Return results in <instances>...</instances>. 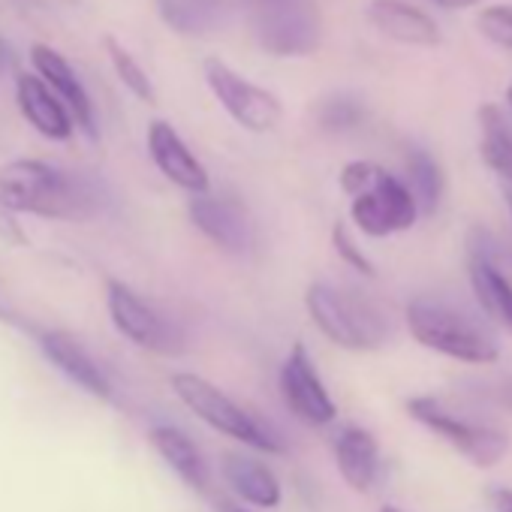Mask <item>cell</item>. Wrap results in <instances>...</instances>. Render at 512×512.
<instances>
[{
	"label": "cell",
	"mask_w": 512,
	"mask_h": 512,
	"mask_svg": "<svg viewBox=\"0 0 512 512\" xmlns=\"http://www.w3.org/2000/svg\"><path fill=\"white\" fill-rule=\"evenodd\" d=\"M407 329L410 335L449 359L467 362V365H491L500 356L494 332L467 308L437 299V296H419L407 305Z\"/></svg>",
	"instance_id": "2"
},
{
	"label": "cell",
	"mask_w": 512,
	"mask_h": 512,
	"mask_svg": "<svg viewBox=\"0 0 512 512\" xmlns=\"http://www.w3.org/2000/svg\"><path fill=\"white\" fill-rule=\"evenodd\" d=\"M148 151L154 166L163 172V178H169L175 187L202 196L211 187L208 169L202 166V160L187 148V142L178 136V130L166 121H154L148 127Z\"/></svg>",
	"instance_id": "13"
},
{
	"label": "cell",
	"mask_w": 512,
	"mask_h": 512,
	"mask_svg": "<svg viewBox=\"0 0 512 512\" xmlns=\"http://www.w3.org/2000/svg\"><path fill=\"white\" fill-rule=\"evenodd\" d=\"M503 196H506V205H509V214H512V187H503Z\"/></svg>",
	"instance_id": "30"
},
{
	"label": "cell",
	"mask_w": 512,
	"mask_h": 512,
	"mask_svg": "<svg viewBox=\"0 0 512 512\" xmlns=\"http://www.w3.org/2000/svg\"><path fill=\"white\" fill-rule=\"evenodd\" d=\"M220 473H223V482H226L247 506H256V509H278L281 500H284V488H281L278 473H275L269 464L256 461V458H250V455H238V452L223 455Z\"/></svg>",
	"instance_id": "18"
},
{
	"label": "cell",
	"mask_w": 512,
	"mask_h": 512,
	"mask_svg": "<svg viewBox=\"0 0 512 512\" xmlns=\"http://www.w3.org/2000/svg\"><path fill=\"white\" fill-rule=\"evenodd\" d=\"M491 497H494V503H497L500 512H512V491L509 488H497Z\"/></svg>",
	"instance_id": "29"
},
{
	"label": "cell",
	"mask_w": 512,
	"mask_h": 512,
	"mask_svg": "<svg viewBox=\"0 0 512 512\" xmlns=\"http://www.w3.org/2000/svg\"><path fill=\"white\" fill-rule=\"evenodd\" d=\"M31 61L37 67V76L52 88V94L67 106V112L73 115V121L94 139L97 136V121H94V106L91 97L85 91V85L79 82L76 70L70 67V61L55 52L52 46H34L31 49Z\"/></svg>",
	"instance_id": "14"
},
{
	"label": "cell",
	"mask_w": 512,
	"mask_h": 512,
	"mask_svg": "<svg viewBox=\"0 0 512 512\" xmlns=\"http://www.w3.org/2000/svg\"><path fill=\"white\" fill-rule=\"evenodd\" d=\"M281 398L290 413L311 428H323L338 416V404L332 401L305 344H293L290 356L281 365Z\"/></svg>",
	"instance_id": "10"
},
{
	"label": "cell",
	"mask_w": 512,
	"mask_h": 512,
	"mask_svg": "<svg viewBox=\"0 0 512 512\" xmlns=\"http://www.w3.org/2000/svg\"><path fill=\"white\" fill-rule=\"evenodd\" d=\"M160 13L175 31L199 37L223 22V0H160Z\"/></svg>",
	"instance_id": "22"
},
{
	"label": "cell",
	"mask_w": 512,
	"mask_h": 512,
	"mask_svg": "<svg viewBox=\"0 0 512 512\" xmlns=\"http://www.w3.org/2000/svg\"><path fill=\"white\" fill-rule=\"evenodd\" d=\"M187 211L193 226L226 253L244 256L256 244V226L250 211L229 196H211V193L193 196Z\"/></svg>",
	"instance_id": "11"
},
{
	"label": "cell",
	"mask_w": 512,
	"mask_h": 512,
	"mask_svg": "<svg viewBox=\"0 0 512 512\" xmlns=\"http://www.w3.org/2000/svg\"><path fill=\"white\" fill-rule=\"evenodd\" d=\"M106 311L112 326L139 350L157 353V356H181L184 353V332L181 326L166 317L154 302L139 296L124 281L106 284Z\"/></svg>",
	"instance_id": "8"
},
{
	"label": "cell",
	"mask_w": 512,
	"mask_h": 512,
	"mask_svg": "<svg viewBox=\"0 0 512 512\" xmlns=\"http://www.w3.org/2000/svg\"><path fill=\"white\" fill-rule=\"evenodd\" d=\"M16 103L25 115V121L46 139L52 142H67L76 130L73 115L67 112V106L52 94V88L40 79V76H28L22 73L16 82Z\"/></svg>",
	"instance_id": "17"
},
{
	"label": "cell",
	"mask_w": 512,
	"mask_h": 512,
	"mask_svg": "<svg viewBox=\"0 0 512 512\" xmlns=\"http://www.w3.org/2000/svg\"><path fill=\"white\" fill-rule=\"evenodd\" d=\"M250 25L260 49L281 58L311 55L323 43L317 0H250Z\"/></svg>",
	"instance_id": "6"
},
{
	"label": "cell",
	"mask_w": 512,
	"mask_h": 512,
	"mask_svg": "<svg viewBox=\"0 0 512 512\" xmlns=\"http://www.w3.org/2000/svg\"><path fill=\"white\" fill-rule=\"evenodd\" d=\"M467 278H470L473 296H476L479 308L488 314V320H494L497 326H503L512 335V281L500 272L491 250L479 238L470 241Z\"/></svg>",
	"instance_id": "15"
},
{
	"label": "cell",
	"mask_w": 512,
	"mask_h": 512,
	"mask_svg": "<svg viewBox=\"0 0 512 512\" xmlns=\"http://www.w3.org/2000/svg\"><path fill=\"white\" fill-rule=\"evenodd\" d=\"M332 244H335V253L341 256V260H344L350 269H356L359 275L374 278V263H371L368 256L359 250V244L353 241V235L347 232V226H344V223H335V229H332Z\"/></svg>",
	"instance_id": "26"
},
{
	"label": "cell",
	"mask_w": 512,
	"mask_h": 512,
	"mask_svg": "<svg viewBox=\"0 0 512 512\" xmlns=\"http://www.w3.org/2000/svg\"><path fill=\"white\" fill-rule=\"evenodd\" d=\"M320 118H323V127H329V130H347L362 121V106L347 97H338L323 109Z\"/></svg>",
	"instance_id": "27"
},
{
	"label": "cell",
	"mask_w": 512,
	"mask_h": 512,
	"mask_svg": "<svg viewBox=\"0 0 512 512\" xmlns=\"http://www.w3.org/2000/svg\"><path fill=\"white\" fill-rule=\"evenodd\" d=\"M106 52H109V61H112L118 79L124 82V88H130L142 103H154L157 100L154 97V85H151L148 73L142 70V64L121 43H115V40H106Z\"/></svg>",
	"instance_id": "24"
},
{
	"label": "cell",
	"mask_w": 512,
	"mask_h": 512,
	"mask_svg": "<svg viewBox=\"0 0 512 512\" xmlns=\"http://www.w3.org/2000/svg\"><path fill=\"white\" fill-rule=\"evenodd\" d=\"M431 4L443 7V10H467V7H476L482 0H431Z\"/></svg>",
	"instance_id": "28"
},
{
	"label": "cell",
	"mask_w": 512,
	"mask_h": 512,
	"mask_svg": "<svg viewBox=\"0 0 512 512\" xmlns=\"http://www.w3.org/2000/svg\"><path fill=\"white\" fill-rule=\"evenodd\" d=\"M232 512H247V509H232Z\"/></svg>",
	"instance_id": "33"
},
{
	"label": "cell",
	"mask_w": 512,
	"mask_h": 512,
	"mask_svg": "<svg viewBox=\"0 0 512 512\" xmlns=\"http://www.w3.org/2000/svg\"><path fill=\"white\" fill-rule=\"evenodd\" d=\"M305 308L314 326L344 350L368 353L383 347L389 338V323L383 311L359 293L332 284H311L305 293Z\"/></svg>",
	"instance_id": "5"
},
{
	"label": "cell",
	"mask_w": 512,
	"mask_h": 512,
	"mask_svg": "<svg viewBox=\"0 0 512 512\" xmlns=\"http://www.w3.org/2000/svg\"><path fill=\"white\" fill-rule=\"evenodd\" d=\"M335 461H338L344 482L353 491L365 494L374 488L377 470H380V446L371 431H365L359 425L344 428L335 440Z\"/></svg>",
	"instance_id": "20"
},
{
	"label": "cell",
	"mask_w": 512,
	"mask_h": 512,
	"mask_svg": "<svg viewBox=\"0 0 512 512\" xmlns=\"http://www.w3.org/2000/svg\"><path fill=\"white\" fill-rule=\"evenodd\" d=\"M407 175H410V196L416 199V208L425 211V214H434L440 199H443V169L440 163L422 151V148H413L407 154Z\"/></svg>",
	"instance_id": "23"
},
{
	"label": "cell",
	"mask_w": 512,
	"mask_h": 512,
	"mask_svg": "<svg viewBox=\"0 0 512 512\" xmlns=\"http://www.w3.org/2000/svg\"><path fill=\"white\" fill-rule=\"evenodd\" d=\"M40 350L73 386H79L91 398H97V401H112L115 398V389H112V380L106 377V371L97 365V359L70 332H61V329L43 332L40 335Z\"/></svg>",
	"instance_id": "12"
},
{
	"label": "cell",
	"mask_w": 512,
	"mask_h": 512,
	"mask_svg": "<svg viewBox=\"0 0 512 512\" xmlns=\"http://www.w3.org/2000/svg\"><path fill=\"white\" fill-rule=\"evenodd\" d=\"M341 187L350 196L353 223L371 235L386 238L416 223L419 208L407 184L371 160H353L341 169Z\"/></svg>",
	"instance_id": "3"
},
{
	"label": "cell",
	"mask_w": 512,
	"mask_h": 512,
	"mask_svg": "<svg viewBox=\"0 0 512 512\" xmlns=\"http://www.w3.org/2000/svg\"><path fill=\"white\" fill-rule=\"evenodd\" d=\"M172 392L175 398L196 413V419H202L208 428H214L223 437H232L256 452L266 455H281L284 452V440L278 437V431L263 422L256 413H250L247 407H241L238 401H232L220 386H214L211 380L193 374V371H178L172 374Z\"/></svg>",
	"instance_id": "4"
},
{
	"label": "cell",
	"mask_w": 512,
	"mask_h": 512,
	"mask_svg": "<svg viewBox=\"0 0 512 512\" xmlns=\"http://www.w3.org/2000/svg\"><path fill=\"white\" fill-rule=\"evenodd\" d=\"M368 22L389 40L404 46H422L434 49L440 46L443 34L440 25L422 13L419 7L407 4V0H371L368 4Z\"/></svg>",
	"instance_id": "16"
},
{
	"label": "cell",
	"mask_w": 512,
	"mask_h": 512,
	"mask_svg": "<svg viewBox=\"0 0 512 512\" xmlns=\"http://www.w3.org/2000/svg\"><path fill=\"white\" fill-rule=\"evenodd\" d=\"M479 133L485 166L503 181V187H512V118L494 103H485L479 109Z\"/></svg>",
	"instance_id": "21"
},
{
	"label": "cell",
	"mask_w": 512,
	"mask_h": 512,
	"mask_svg": "<svg viewBox=\"0 0 512 512\" xmlns=\"http://www.w3.org/2000/svg\"><path fill=\"white\" fill-rule=\"evenodd\" d=\"M506 103H509V109H512V85H509V91H506Z\"/></svg>",
	"instance_id": "31"
},
{
	"label": "cell",
	"mask_w": 512,
	"mask_h": 512,
	"mask_svg": "<svg viewBox=\"0 0 512 512\" xmlns=\"http://www.w3.org/2000/svg\"><path fill=\"white\" fill-rule=\"evenodd\" d=\"M383 512H401V509H395V506H386Z\"/></svg>",
	"instance_id": "32"
},
{
	"label": "cell",
	"mask_w": 512,
	"mask_h": 512,
	"mask_svg": "<svg viewBox=\"0 0 512 512\" xmlns=\"http://www.w3.org/2000/svg\"><path fill=\"white\" fill-rule=\"evenodd\" d=\"M205 82L211 88V94L217 97V103L229 112V118L235 124H241L250 133H269L281 124V100L260 88L247 82L244 76H238L235 70H229L220 61H208L205 64Z\"/></svg>",
	"instance_id": "9"
},
{
	"label": "cell",
	"mask_w": 512,
	"mask_h": 512,
	"mask_svg": "<svg viewBox=\"0 0 512 512\" xmlns=\"http://www.w3.org/2000/svg\"><path fill=\"white\" fill-rule=\"evenodd\" d=\"M407 413L419 425H425L428 431H434L446 443H452L476 467H494L497 461H503V455L509 449V437L500 428L485 425V422L470 419V416H461L455 407H449L446 401H440L434 395L410 398Z\"/></svg>",
	"instance_id": "7"
},
{
	"label": "cell",
	"mask_w": 512,
	"mask_h": 512,
	"mask_svg": "<svg viewBox=\"0 0 512 512\" xmlns=\"http://www.w3.org/2000/svg\"><path fill=\"white\" fill-rule=\"evenodd\" d=\"M476 28L485 40L512 52V4H497L479 13Z\"/></svg>",
	"instance_id": "25"
},
{
	"label": "cell",
	"mask_w": 512,
	"mask_h": 512,
	"mask_svg": "<svg viewBox=\"0 0 512 512\" xmlns=\"http://www.w3.org/2000/svg\"><path fill=\"white\" fill-rule=\"evenodd\" d=\"M148 443L154 446V452L184 479L187 488L208 494L211 491V470L208 461L202 455V449L193 443L190 434H184L175 425H154L148 431Z\"/></svg>",
	"instance_id": "19"
},
{
	"label": "cell",
	"mask_w": 512,
	"mask_h": 512,
	"mask_svg": "<svg viewBox=\"0 0 512 512\" xmlns=\"http://www.w3.org/2000/svg\"><path fill=\"white\" fill-rule=\"evenodd\" d=\"M0 205L46 220H85L94 193L82 178L43 160H10L0 166Z\"/></svg>",
	"instance_id": "1"
}]
</instances>
